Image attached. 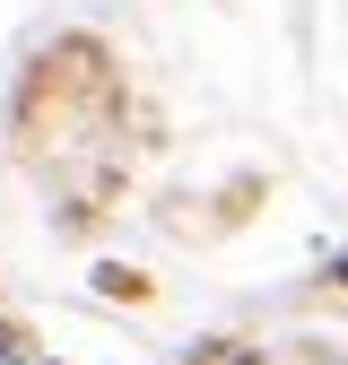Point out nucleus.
I'll return each mask as SVG.
<instances>
[{"label":"nucleus","instance_id":"1","mask_svg":"<svg viewBox=\"0 0 348 365\" xmlns=\"http://www.w3.org/2000/svg\"><path fill=\"white\" fill-rule=\"evenodd\" d=\"M0 365H18V356H9V339H0Z\"/></svg>","mask_w":348,"mask_h":365}]
</instances>
